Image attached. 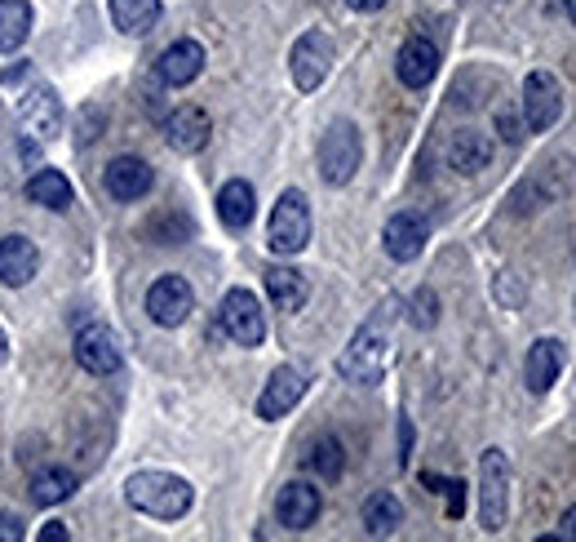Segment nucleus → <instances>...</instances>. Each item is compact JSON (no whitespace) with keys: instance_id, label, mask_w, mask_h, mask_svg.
I'll return each mask as SVG.
<instances>
[{"instance_id":"nucleus-1","label":"nucleus","mask_w":576,"mask_h":542,"mask_svg":"<svg viewBox=\"0 0 576 542\" xmlns=\"http://www.w3.org/2000/svg\"><path fill=\"white\" fill-rule=\"evenodd\" d=\"M125 499L151 521H182L196 503V490L173 472H133L125 481Z\"/></svg>"},{"instance_id":"nucleus-2","label":"nucleus","mask_w":576,"mask_h":542,"mask_svg":"<svg viewBox=\"0 0 576 542\" xmlns=\"http://www.w3.org/2000/svg\"><path fill=\"white\" fill-rule=\"evenodd\" d=\"M386 361H390V338H386L381 321H368V325L350 338V347L341 352L337 374H341V378H350V383L377 387V383H381V374H386Z\"/></svg>"},{"instance_id":"nucleus-3","label":"nucleus","mask_w":576,"mask_h":542,"mask_svg":"<svg viewBox=\"0 0 576 542\" xmlns=\"http://www.w3.org/2000/svg\"><path fill=\"white\" fill-rule=\"evenodd\" d=\"M506 507H510V463L501 450H484V459H479V525H484V534L506 530Z\"/></svg>"},{"instance_id":"nucleus-4","label":"nucleus","mask_w":576,"mask_h":542,"mask_svg":"<svg viewBox=\"0 0 576 542\" xmlns=\"http://www.w3.org/2000/svg\"><path fill=\"white\" fill-rule=\"evenodd\" d=\"M364 160V142H359V129L350 120H332L328 134L319 138V174L328 187H346L355 178Z\"/></svg>"},{"instance_id":"nucleus-5","label":"nucleus","mask_w":576,"mask_h":542,"mask_svg":"<svg viewBox=\"0 0 576 542\" xmlns=\"http://www.w3.org/2000/svg\"><path fill=\"white\" fill-rule=\"evenodd\" d=\"M267 245L280 254V258H292L310 245V205L297 187H288L285 196L276 200L271 209V227H267Z\"/></svg>"},{"instance_id":"nucleus-6","label":"nucleus","mask_w":576,"mask_h":542,"mask_svg":"<svg viewBox=\"0 0 576 542\" xmlns=\"http://www.w3.org/2000/svg\"><path fill=\"white\" fill-rule=\"evenodd\" d=\"M332 58H337V49H332V36H328V31H306V36L292 45V53H288L292 85H297L301 93L319 89V85L328 80V71H332Z\"/></svg>"},{"instance_id":"nucleus-7","label":"nucleus","mask_w":576,"mask_h":542,"mask_svg":"<svg viewBox=\"0 0 576 542\" xmlns=\"http://www.w3.org/2000/svg\"><path fill=\"white\" fill-rule=\"evenodd\" d=\"M18 125H22V134L31 138V142H27V156H36V142H49V138L62 129V102H58V93H53L49 85L27 89V93L18 98Z\"/></svg>"},{"instance_id":"nucleus-8","label":"nucleus","mask_w":576,"mask_h":542,"mask_svg":"<svg viewBox=\"0 0 576 542\" xmlns=\"http://www.w3.org/2000/svg\"><path fill=\"white\" fill-rule=\"evenodd\" d=\"M218 321H222V334H227L231 343H240V347H258V343L267 338L262 303H258V294H249V289H231V294L222 298V307H218Z\"/></svg>"},{"instance_id":"nucleus-9","label":"nucleus","mask_w":576,"mask_h":542,"mask_svg":"<svg viewBox=\"0 0 576 542\" xmlns=\"http://www.w3.org/2000/svg\"><path fill=\"white\" fill-rule=\"evenodd\" d=\"M559 116H564V85H559V76L533 71L524 80V120H528V129L546 134V129L559 125Z\"/></svg>"},{"instance_id":"nucleus-10","label":"nucleus","mask_w":576,"mask_h":542,"mask_svg":"<svg viewBox=\"0 0 576 542\" xmlns=\"http://www.w3.org/2000/svg\"><path fill=\"white\" fill-rule=\"evenodd\" d=\"M71 352H76V365L85 374H93V378H107V374H116L125 365V352H120V338L111 334V325H85L76 334Z\"/></svg>"},{"instance_id":"nucleus-11","label":"nucleus","mask_w":576,"mask_h":542,"mask_svg":"<svg viewBox=\"0 0 576 542\" xmlns=\"http://www.w3.org/2000/svg\"><path fill=\"white\" fill-rule=\"evenodd\" d=\"M196 307V294L182 276H160L151 289H147V316L165 329H178Z\"/></svg>"},{"instance_id":"nucleus-12","label":"nucleus","mask_w":576,"mask_h":542,"mask_svg":"<svg viewBox=\"0 0 576 542\" xmlns=\"http://www.w3.org/2000/svg\"><path fill=\"white\" fill-rule=\"evenodd\" d=\"M306 387H310V378H306L297 365H280V369L267 378L262 396H258V418H267V423L285 418L288 410H292V405L306 396Z\"/></svg>"},{"instance_id":"nucleus-13","label":"nucleus","mask_w":576,"mask_h":542,"mask_svg":"<svg viewBox=\"0 0 576 542\" xmlns=\"http://www.w3.org/2000/svg\"><path fill=\"white\" fill-rule=\"evenodd\" d=\"M156 183V169L142 160V156H116L107 169H102V187L111 200H142Z\"/></svg>"},{"instance_id":"nucleus-14","label":"nucleus","mask_w":576,"mask_h":542,"mask_svg":"<svg viewBox=\"0 0 576 542\" xmlns=\"http://www.w3.org/2000/svg\"><path fill=\"white\" fill-rule=\"evenodd\" d=\"M319 512H324V499H319V490L306 485V481H288L285 490H280V499H276V516H280V525L292 530V534L310 530V525L319 521Z\"/></svg>"},{"instance_id":"nucleus-15","label":"nucleus","mask_w":576,"mask_h":542,"mask_svg":"<svg viewBox=\"0 0 576 542\" xmlns=\"http://www.w3.org/2000/svg\"><path fill=\"white\" fill-rule=\"evenodd\" d=\"M395 76H399L408 89H426V85L439 76V45L426 40V36L404 40V49H399V58H395Z\"/></svg>"},{"instance_id":"nucleus-16","label":"nucleus","mask_w":576,"mask_h":542,"mask_svg":"<svg viewBox=\"0 0 576 542\" xmlns=\"http://www.w3.org/2000/svg\"><path fill=\"white\" fill-rule=\"evenodd\" d=\"M213 125H209V111L200 107H178L169 120H165V142L178 151V156H196L205 142H209Z\"/></svg>"},{"instance_id":"nucleus-17","label":"nucleus","mask_w":576,"mask_h":542,"mask_svg":"<svg viewBox=\"0 0 576 542\" xmlns=\"http://www.w3.org/2000/svg\"><path fill=\"white\" fill-rule=\"evenodd\" d=\"M426 240H430V227H426L421 214H395L386 223V231H381V245H386V254L395 263H413L426 249Z\"/></svg>"},{"instance_id":"nucleus-18","label":"nucleus","mask_w":576,"mask_h":542,"mask_svg":"<svg viewBox=\"0 0 576 542\" xmlns=\"http://www.w3.org/2000/svg\"><path fill=\"white\" fill-rule=\"evenodd\" d=\"M36 272H40V249L27 236H18V231L4 236L0 240V285L22 289V285L36 280Z\"/></svg>"},{"instance_id":"nucleus-19","label":"nucleus","mask_w":576,"mask_h":542,"mask_svg":"<svg viewBox=\"0 0 576 542\" xmlns=\"http://www.w3.org/2000/svg\"><path fill=\"white\" fill-rule=\"evenodd\" d=\"M156 71H160V80L173 85V89L191 85V80L205 71V45H200V40H173V45L160 53Z\"/></svg>"},{"instance_id":"nucleus-20","label":"nucleus","mask_w":576,"mask_h":542,"mask_svg":"<svg viewBox=\"0 0 576 542\" xmlns=\"http://www.w3.org/2000/svg\"><path fill=\"white\" fill-rule=\"evenodd\" d=\"M254 214H258V191H254V183L231 178V183L218 191V218H222V227L245 231V227L254 223Z\"/></svg>"},{"instance_id":"nucleus-21","label":"nucleus","mask_w":576,"mask_h":542,"mask_svg":"<svg viewBox=\"0 0 576 542\" xmlns=\"http://www.w3.org/2000/svg\"><path fill=\"white\" fill-rule=\"evenodd\" d=\"M559 369H564V347L555 343V338H537L533 347H528V361H524V378H528V387L542 396V392H550L555 387V378H559Z\"/></svg>"},{"instance_id":"nucleus-22","label":"nucleus","mask_w":576,"mask_h":542,"mask_svg":"<svg viewBox=\"0 0 576 542\" xmlns=\"http://www.w3.org/2000/svg\"><path fill=\"white\" fill-rule=\"evenodd\" d=\"M488 160H493V138H488V134H479V129L453 134V142H448V165H453L457 174H479V169H488Z\"/></svg>"},{"instance_id":"nucleus-23","label":"nucleus","mask_w":576,"mask_h":542,"mask_svg":"<svg viewBox=\"0 0 576 542\" xmlns=\"http://www.w3.org/2000/svg\"><path fill=\"white\" fill-rule=\"evenodd\" d=\"M27 200H31V205H44V209H53V214H62V209H71L76 191H71L67 174H58V169H36V174L27 178Z\"/></svg>"},{"instance_id":"nucleus-24","label":"nucleus","mask_w":576,"mask_h":542,"mask_svg":"<svg viewBox=\"0 0 576 542\" xmlns=\"http://www.w3.org/2000/svg\"><path fill=\"white\" fill-rule=\"evenodd\" d=\"M111 22L125 36H147L160 22V0H111Z\"/></svg>"},{"instance_id":"nucleus-25","label":"nucleus","mask_w":576,"mask_h":542,"mask_svg":"<svg viewBox=\"0 0 576 542\" xmlns=\"http://www.w3.org/2000/svg\"><path fill=\"white\" fill-rule=\"evenodd\" d=\"M267 294H271V303H276L280 312H301L310 285H306V276L292 272V267H267Z\"/></svg>"},{"instance_id":"nucleus-26","label":"nucleus","mask_w":576,"mask_h":542,"mask_svg":"<svg viewBox=\"0 0 576 542\" xmlns=\"http://www.w3.org/2000/svg\"><path fill=\"white\" fill-rule=\"evenodd\" d=\"M31 36V4L27 0H0V53H18Z\"/></svg>"},{"instance_id":"nucleus-27","label":"nucleus","mask_w":576,"mask_h":542,"mask_svg":"<svg viewBox=\"0 0 576 542\" xmlns=\"http://www.w3.org/2000/svg\"><path fill=\"white\" fill-rule=\"evenodd\" d=\"M404 525V503L395 499V494H373L368 503H364V530L373 534V539H386V534H395Z\"/></svg>"},{"instance_id":"nucleus-28","label":"nucleus","mask_w":576,"mask_h":542,"mask_svg":"<svg viewBox=\"0 0 576 542\" xmlns=\"http://www.w3.org/2000/svg\"><path fill=\"white\" fill-rule=\"evenodd\" d=\"M71 494H76V476H71L67 467H44V472H36V476H31V499H36L40 507L67 503Z\"/></svg>"},{"instance_id":"nucleus-29","label":"nucleus","mask_w":576,"mask_h":542,"mask_svg":"<svg viewBox=\"0 0 576 542\" xmlns=\"http://www.w3.org/2000/svg\"><path fill=\"white\" fill-rule=\"evenodd\" d=\"M310 472L315 476H324V481H337L341 476V467H346V450H341V441L337 436H319L315 445H310Z\"/></svg>"},{"instance_id":"nucleus-30","label":"nucleus","mask_w":576,"mask_h":542,"mask_svg":"<svg viewBox=\"0 0 576 542\" xmlns=\"http://www.w3.org/2000/svg\"><path fill=\"white\" fill-rule=\"evenodd\" d=\"M413 325H421V329L435 325V294H430V289H421V294L413 298Z\"/></svg>"},{"instance_id":"nucleus-31","label":"nucleus","mask_w":576,"mask_h":542,"mask_svg":"<svg viewBox=\"0 0 576 542\" xmlns=\"http://www.w3.org/2000/svg\"><path fill=\"white\" fill-rule=\"evenodd\" d=\"M444 494H448V516L457 521L466 512V485L461 481H444Z\"/></svg>"},{"instance_id":"nucleus-32","label":"nucleus","mask_w":576,"mask_h":542,"mask_svg":"<svg viewBox=\"0 0 576 542\" xmlns=\"http://www.w3.org/2000/svg\"><path fill=\"white\" fill-rule=\"evenodd\" d=\"M18 539H22V521L9 516V512H0V542H18Z\"/></svg>"},{"instance_id":"nucleus-33","label":"nucleus","mask_w":576,"mask_h":542,"mask_svg":"<svg viewBox=\"0 0 576 542\" xmlns=\"http://www.w3.org/2000/svg\"><path fill=\"white\" fill-rule=\"evenodd\" d=\"M501 134H506V142H519L524 134H519V120L515 116H501Z\"/></svg>"},{"instance_id":"nucleus-34","label":"nucleus","mask_w":576,"mask_h":542,"mask_svg":"<svg viewBox=\"0 0 576 542\" xmlns=\"http://www.w3.org/2000/svg\"><path fill=\"white\" fill-rule=\"evenodd\" d=\"M40 542H67V530H62V525H44V530H40Z\"/></svg>"},{"instance_id":"nucleus-35","label":"nucleus","mask_w":576,"mask_h":542,"mask_svg":"<svg viewBox=\"0 0 576 542\" xmlns=\"http://www.w3.org/2000/svg\"><path fill=\"white\" fill-rule=\"evenodd\" d=\"M346 4H350L355 13H373V9H381L386 0H346Z\"/></svg>"},{"instance_id":"nucleus-36","label":"nucleus","mask_w":576,"mask_h":542,"mask_svg":"<svg viewBox=\"0 0 576 542\" xmlns=\"http://www.w3.org/2000/svg\"><path fill=\"white\" fill-rule=\"evenodd\" d=\"M559 534L576 542V507H568V512H564V530H559Z\"/></svg>"},{"instance_id":"nucleus-37","label":"nucleus","mask_w":576,"mask_h":542,"mask_svg":"<svg viewBox=\"0 0 576 542\" xmlns=\"http://www.w3.org/2000/svg\"><path fill=\"white\" fill-rule=\"evenodd\" d=\"M9 361V338H4V329H0V365Z\"/></svg>"},{"instance_id":"nucleus-38","label":"nucleus","mask_w":576,"mask_h":542,"mask_svg":"<svg viewBox=\"0 0 576 542\" xmlns=\"http://www.w3.org/2000/svg\"><path fill=\"white\" fill-rule=\"evenodd\" d=\"M568 18L576 22V0H568Z\"/></svg>"}]
</instances>
